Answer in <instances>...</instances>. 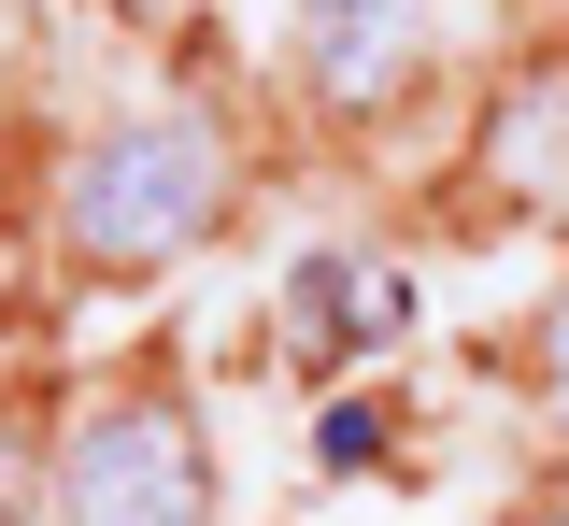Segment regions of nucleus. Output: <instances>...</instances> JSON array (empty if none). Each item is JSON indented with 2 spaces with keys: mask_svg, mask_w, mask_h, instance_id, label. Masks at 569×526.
<instances>
[{
  "mask_svg": "<svg viewBox=\"0 0 569 526\" xmlns=\"http://www.w3.org/2000/svg\"><path fill=\"white\" fill-rule=\"evenodd\" d=\"M213 214H228V143H213V114H186V100L114 114L58 171V242L86 271H171V256L213 242Z\"/></svg>",
  "mask_w": 569,
  "mask_h": 526,
  "instance_id": "obj_1",
  "label": "nucleus"
},
{
  "mask_svg": "<svg viewBox=\"0 0 569 526\" xmlns=\"http://www.w3.org/2000/svg\"><path fill=\"white\" fill-rule=\"evenodd\" d=\"M58 526H213V455L186 398H100L58 455Z\"/></svg>",
  "mask_w": 569,
  "mask_h": 526,
  "instance_id": "obj_2",
  "label": "nucleus"
},
{
  "mask_svg": "<svg viewBox=\"0 0 569 526\" xmlns=\"http://www.w3.org/2000/svg\"><path fill=\"white\" fill-rule=\"evenodd\" d=\"M413 327V271L399 256H299L284 271V356L299 371H342L370 342H399Z\"/></svg>",
  "mask_w": 569,
  "mask_h": 526,
  "instance_id": "obj_3",
  "label": "nucleus"
},
{
  "mask_svg": "<svg viewBox=\"0 0 569 526\" xmlns=\"http://www.w3.org/2000/svg\"><path fill=\"white\" fill-rule=\"evenodd\" d=\"M299 14V72L328 100H385V72L413 58V14L427 0H284Z\"/></svg>",
  "mask_w": 569,
  "mask_h": 526,
  "instance_id": "obj_4",
  "label": "nucleus"
},
{
  "mask_svg": "<svg viewBox=\"0 0 569 526\" xmlns=\"http://www.w3.org/2000/svg\"><path fill=\"white\" fill-rule=\"evenodd\" d=\"M498 185L512 200H556L569 185V72L527 85V114H498Z\"/></svg>",
  "mask_w": 569,
  "mask_h": 526,
  "instance_id": "obj_5",
  "label": "nucleus"
},
{
  "mask_svg": "<svg viewBox=\"0 0 569 526\" xmlns=\"http://www.w3.org/2000/svg\"><path fill=\"white\" fill-rule=\"evenodd\" d=\"M29 484H43V427H29V413L0 398V526L29 513Z\"/></svg>",
  "mask_w": 569,
  "mask_h": 526,
  "instance_id": "obj_6",
  "label": "nucleus"
},
{
  "mask_svg": "<svg viewBox=\"0 0 569 526\" xmlns=\"http://www.w3.org/2000/svg\"><path fill=\"white\" fill-rule=\"evenodd\" d=\"M527 371H541V384H556V398H569V300L541 313V342H527Z\"/></svg>",
  "mask_w": 569,
  "mask_h": 526,
  "instance_id": "obj_7",
  "label": "nucleus"
},
{
  "mask_svg": "<svg viewBox=\"0 0 569 526\" xmlns=\"http://www.w3.org/2000/svg\"><path fill=\"white\" fill-rule=\"evenodd\" d=\"M129 14H186V0H129Z\"/></svg>",
  "mask_w": 569,
  "mask_h": 526,
  "instance_id": "obj_8",
  "label": "nucleus"
},
{
  "mask_svg": "<svg viewBox=\"0 0 569 526\" xmlns=\"http://www.w3.org/2000/svg\"><path fill=\"white\" fill-rule=\"evenodd\" d=\"M556 526H569V484H556Z\"/></svg>",
  "mask_w": 569,
  "mask_h": 526,
  "instance_id": "obj_9",
  "label": "nucleus"
}]
</instances>
